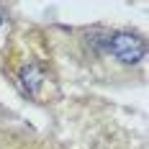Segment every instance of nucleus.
<instances>
[{"label":"nucleus","instance_id":"nucleus-1","mask_svg":"<svg viewBox=\"0 0 149 149\" xmlns=\"http://www.w3.org/2000/svg\"><path fill=\"white\" fill-rule=\"evenodd\" d=\"M13 82L26 98L36 100V103H44L49 82H52L49 64L41 62L39 57H18L13 62Z\"/></svg>","mask_w":149,"mask_h":149},{"label":"nucleus","instance_id":"nucleus-2","mask_svg":"<svg viewBox=\"0 0 149 149\" xmlns=\"http://www.w3.org/2000/svg\"><path fill=\"white\" fill-rule=\"evenodd\" d=\"M147 54V41L141 33L129 29H108L105 57H113L121 64H139Z\"/></svg>","mask_w":149,"mask_h":149},{"label":"nucleus","instance_id":"nucleus-3","mask_svg":"<svg viewBox=\"0 0 149 149\" xmlns=\"http://www.w3.org/2000/svg\"><path fill=\"white\" fill-rule=\"evenodd\" d=\"M5 113H8V111H5V108L0 105V118H5Z\"/></svg>","mask_w":149,"mask_h":149},{"label":"nucleus","instance_id":"nucleus-4","mask_svg":"<svg viewBox=\"0 0 149 149\" xmlns=\"http://www.w3.org/2000/svg\"><path fill=\"white\" fill-rule=\"evenodd\" d=\"M3 21H5V13H3V8H0V26H3Z\"/></svg>","mask_w":149,"mask_h":149}]
</instances>
